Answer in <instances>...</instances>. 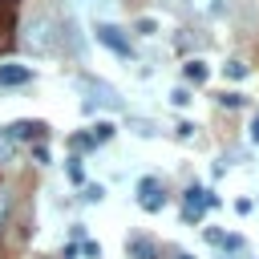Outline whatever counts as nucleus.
Masks as SVG:
<instances>
[{"label": "nucleus", "mask_w": 259, "mask_h": 259, "mask_svg": "<svg viewBox=\"0 0 259 259\" xmlns=\"http://www.w3.org/2000/svg\"><path fill=\"white\" fill-rule=\"evenodd\" d=\"M24 40L32 53H53L57 49V20L49 12H32L28 24H24Z\"/></svg>", "instance_id": "1"}, {"label": "nucleus", "mask_w": 259, "mask_h": 259, "mask_svg": "<svg viewBox=\"0 0 259 259\" xmlns=\"http://www.w3.org/2000/svg\"><path fill=\"white\" fill-rule=\"evenodd\" d=\"M93 36H97V40H101L105 49H113L117 57H134V49H130V40L121 36V28H117V24H97V28H93Z\"/></svg>", "instance_id": "2"}, {"label": "nucleus", "mask_w": 259, "mask_h": 259, "mask_svg": "<svg viewBox=\"0 0 259 259\" xmlns=\"http://www.w3.org/2000/svg\"><path fill=\"white\" fill-rule=\"evenodd\" d=\"M28 81H32V65H20V61L0 65V89H16V85H28Z\"/></svg>", "instance_id": "3"}, {"label": "nucleus", "mask_w": 259, "mask_h": 259, "mask_svg": "<svg viewBox=\"0 0 259 259\" xmlns=\"http://www.w3.org/2000/svg\"><path fill=\"white\" fill-rule=\"evenodd\" d=\"M81 89H85V93H93V97H97V101H101L105 109H121V97H117V89H113V85H105V81H93V77H85V81H81Z\"/></svg>", "instance_id": "4"}, {"label": "nucleus", "mask_w": 259, "mask_h": 259, "mask_svg": "<svg viewBox=\"0 0 259 259\" xmlns=\"http://www.w3.org/2000/svg\"><path fill=\"white\" fill-rule=\"evenodd\" d=\"M186 8L198 16V20H219L231 12V0H186Z\"/></svg>", "instance_id": "5"}, {"label": "nucleus", "mask_w": 259, "mask_h": 259, "mask_svg": "<svg viewBox=\"0 0 259 259\" xmlns=\"http://www.w3.org/2000/svg\"><path fill=\"white\" fill-rule=\"evenodd\" d=\"M138 194H142V210H162L166 206V194H162L158 178H142L138 182Z\"/></svg>", "instance_id": "6"}, {"label": "nucleus", "mask_w": 259, "mask_h": 259, "mask_svg": "<svg viewBox=\"0 0 259 259\" xmlns=\"http://www.w3.org/2000/svg\"><path fill=\"white\" fill-rule=\"evenodd\" d=\"M4 134H8L12 142H32V138H40V134H45V125H40V121H28V117H20V121H12Z\"/></svg>", "instance_id": "7"}, {"label": "nucleus", "mask_w": 259, "mask_h": 259, "mask_svg": "<svg viewBox=\"0 0 259 259\" xmlns=\"http://www.w3.org/2000/svg\"><path fill=\"white\" fill-rule=\"evenodd\" d=\"M214 198L202 190V186H190L186 190V223H198V214H202V206H210Z\"/></svg>", "instance_id": "8"}, {"label": "nucleus", "mask_w": 259, "mask_h": 259, "mask_svg": "<svg viewBox=\"0 0 259 259\" xmlns=\"http://www.w3.org/2000/svg\"><path fill=\"white\" fill-rule=\"evenodd\" d=\"M113 138V125L109 121H97V125H89V134L81 138V146H105Z\"/></svg>", "instance_id": "9"}, {"label": "nucleus", "mask_w": 259, "mask_h": 259, "mask_svg": "<svg viewBox=\"0 0 259 259\" xmlns=\"http://www.w3.org/2000/svg\"><path fill=\"white\" fill-rule=\"evenodd\" d=\"M182 73H186V81H194V85H202V81L210 77L206 61H186V65H182Z\"/></svg>", "instance_id": "10"}, {"label": "nucleus", "mask_w": 259, "mask_h": 259, "mask_svg": "<svg viewBox=\"0 0 259 259\" xmlns=\"http://www.w3.org/2000/svg\"><path fill=\"white\" fill-rule=\"evenodd\" d=\"M130 255H134V259H154V247H150L146 239H130Z\"/></svg>", "instance_id": "11"}, {"label": "nucleus", "mask_w": 259, "mask_h": 259, "mask_svg": "<svg viewBox=\"0 0 259 259\" xmlns=\"http://www.w3.org/2000/svg\"><path fill=\"white\" fill-rule=\"evenodd\" d=\"M12 154H16V142L0 130V166H4V162H12Z\"/></svg>", "instance_id": "12"}, {"label": "nucleus", "mask_w": 259, "mask_h": 259, "mask_svg": "<svg viewBox=\"0 0 259 259\" xmlns=\"http://www.w3.org/2000/svg\"><path fill=\"white\" fill-rule=\"evenodd\" d=\"M251 69H247V61H227V77H235V81H243Z\"/></svg>", "instance_id": "13"}, {"label": "nucleus", "mask_w": 259, "mask_h": 259, "mask_svg": "<svg viewBox=\"0 0 259 259\" xmlns=\"http://www.w3.org/2000/svg\"><path fill=\"white\" fill-rule=\"evenodd\" d=\"M219 105H223V109H239V105H243V93H223Z\"/></svg>", "instance_id": "14"}, {"label": "nucleus", "mask_w": 259, "mask_h": 259, "mask_svg": "<svg viewBox=\"0 0 259 259\" xmlns=\"http://www.w3.org/2000/svg\"><path fill=\"white\" fill-rule=\"evenodd\" d=\"M101 194H105L101 182H97V186H85V202H101Z\"/></svg>", "instance_id": "15"}, {"label": "nucleus", "mask_w": 259, "mask_h": 259, "mask_svg": "<svg viewBox=\"0 0 259 259\" xmlns=\"http://www.w3.org/2000/svg\"><path fill=\"white\" fill-rule=\"evenodd\" d=\"M138 32H142V36H154V32H158V24L146 16V20H138Z\"/></svg>", "instance_id": "16"}, {"label": "nucleus", "mask_w": 259, "mask_h": 259, "mask_svg": "<svg viewBox=\"0 0 259 259\" xmlns=\"http://www.w3.org/2000/svg\"><path fill=\"white\" fill-rule=\"evenodd\" d=\"M8 206H12V202H8V194L0 190V231H4V223H8Z\"/></svg>", "instance_id": "17"}, {"label": "nucleus", "mask_w": 259, "mask_h": 259, "mask_svg": "<svg viewBox=\"0 0 259 259\" xmlns=\"http://www.w3.org/2000/svg\"><path fill=\"white\" fill-rule=\"evenodd\" d=\"M170 101H174V105H190V93H186V89H174Z\"/></svg>", "instance_id": "18"}, {"label": "nucleus", "mask_w": 259, "mask_h": 259, "mask_svg": "<svg viewBox=\"0 0 259 259\" xmlns=\"http://www.w3.org/2000/svg\"><path fill=\"white\" fill-rule=\"evenodd\" d=\"M251 142H255V146H259V113H255V117H251Z\"/></svg>", "instance_id": "19"}, {"label": "nucleus", "mask_w": 259, "mask_h": 259, "mask_svg": "<svg viewBox=\"0 0 259 259\" xmlns=\"http://www.w3.org/2000/svg\"><path fill=\"white\" fill-rule=\"evenodd\" d=\"M77 4H101V0H77Z\"/></svg>", "instance_id": "20"}, {"label": "nucleus", "mask_w": 259, "mask_h": 259, "mask_svg": "<svg viewBox=\"0 0 259 259\" xmlns=\"http://www.w3.org/2000/svg\"><path fill=\"white\" fill-rule=\"evenodd\" d=\"M178 259H190V255H178Z\"/></svg>", "instance_id": "21"}]
</instances>
